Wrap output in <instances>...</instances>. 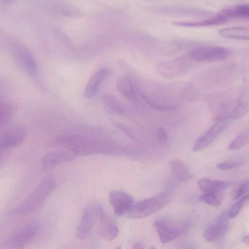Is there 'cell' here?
<instances>
[{"mask_svg":"<svg viewBox=\"0 0 249 249\" xmlns=\"http://www.w3.org/2000/svg\"><path fill=\"white\" fill-rule=\"evenodd\" d=\"M26 135V129L21 125L14 124L5 128L0 136V146L2 148H10L20 144Z\"/></svg>","mask_w":249,"mask_h":249,"instance_id":"obj_10","label":"cell"},{"mask_svg":"<svg viewBox=\"0 0 249 249\" xmlns=\"http://www.w3.org/2000/svg\"><path fill=\"white\" fill-rule=\"evenodd\" d=\"M249 199V194L240 198L230 209L228 213V216L230 218L235 217L239 213L244 203Z\"/></svg>","mask_w":249,"mask_h":249,"instance_id":"obj_28","label":"cell"},{"mask_svg":"<svg viewBox=\"0 0 249 249\" xmlns=\"http://www.w3.org/2000/svg\"><path fill=\"white\" fill-rule=\"evenodd\" d=\"M118 90L125 98L131 102L137 100V92L135 86L130 77L125 74H121L118 77L116 81Z\"/></svg>","mask_w":249,"mask_h":249,"instance_id":"obj_18","label":"cell"},{"mask_svg":"<svg viewBox=\"0 0 249 249\" xmlns=\"http://www.w3.org/2000/svg\"><path fill=\"white\" fill-rule=\"evenodd\" d=\"M38 232L35 225L26 226L16 232L4 241L1 248L4 249H21L32 241Z\"/></svg>","mask_w":249,"mask_h":249,"instance_id":"obj_9","label":"cell"},{"mask_svg":"<svg viewBox=\"0 0 249 249\" xmlns=\"http://www.w3.org/2000/svg\"><path fill=\"white\" fill-rule=\"evenodd\" d=\"M50 147H61L77 155L93 154L111 155L124 150L112 140L93 137L83 134L67 133L53 139L49 142Z\"/></svg>","mask_w":249,"mask_h":249,"instance_id":"obj_1","label":"cell"},{"mask_svg":"<svg viewBox=\"0 0 249 249\" xmlns=\"http://www.w3.org/2000/svg\"><path fill=\"white\" fill-rule=\"evenodd\" d=\"M249 111V95H246L242 98H239V103L236 110L232 116L234 119L242 117Z\"/></svg>","mask_w":249,"mask_h":249,"instance_id":"obj_27","label":"cell"},{"mask_svg":"<svg viewBox=\"0 0 249 249\" xmlns=\"http://www.w3.org/2000/svg\"><path fill=\"white\" fill-rule=\"evenodd\" d=\"M13 54L17 63L25 72L32 76L36 73L37 63L29 52L24 48H19L14 51Z\"/></svg>","mask_w":249,"mask_h":249,"instance_id":"obj_15","label":"cell"},{"mask_svg":"<svg viewBox=\"0 0 249 249\" xmlns=\"http://www.w3.org/2000/svg\"><path fill=\"white\" fill-rule=\"evenodd\" d=\"M218 34L222 37L249 40V27H232L220 29Z\"/></svg>","mask_w":249,"mask_h":249,"instance_id":"obj_23","label":"cell"},{"mask_svg":"<svg viewBox=\"0 0 249 249\" xmlns=\"http://www.w3.org/2000/svg\"><path fill=\"white\" fill-rule=\"evenodd\" d=\"M189 54L196 62H203L224 60L229 56L230 52L223 47L209 46L196 48Z\"/></svg>","mask_w":249,"mask_h":249,"instance_id":"obj_7","label":"cell"},{"mask_svg":"<svg viewBox=\"0 0 249 249\" xmlns=\"http://www.w3.org/2000/svg\"><path fill=\"white\" fill-rule=\"evenodd\" d=\"M16 106L8 101H1L0 126L5 125L12 118L16 112Z\"/></svg>","mask_w":249,"mask_h":249,"instance_id":"obj_25","label":"cell"},{"mask_svg":"<svg viewBox=\"0 0 249 249\" xmlns=\"http://www.w3.org/2000/svg\"><path fill=\"white\" fill-rule=\"evenodd\" d=\"M111 70L102 68L95 72L86 85L84 95L87 99H91L98 92L104 81L110 74Z\"/></svg>","mask_w":249,"mask_h":249,"instance_id":"obj_14","label":"cell"},{"mask_svg":"<svg viewBox=\"0 0 249 249\" xmlns=\"http://www.w3.org/2000/svg\"><path fill=\"white\" fill-rule=\"evenodd\" d=\"M239 103V98L229 95H218L212 99V109L214 122L232 117Z\"/></svg>","mask_w":249,"mask_h":249,"instance_id":"obj_6","label":"cell"},{"mask_svg":"<svg viewBox=\"0 0 249 249\" xmlns=\"http://www.w3.org/2000/svg\"><path fill=\"white\" fill-rule=\"evenodd\" d=\"M117 126L118 127V128L119 129H120L122 131H123L124 133H125L126 135H127L130 138H131L134 140H137V138L133 135V134L132 133V132L131 131V130L129 129V128L128 127H127L124 124H117Z\"/></svg>","mask_w":249,"mask_h":249,"instance_id":"obj_33","label":"cell"},{"mask_svg":"<svg viewBox=\"0 0 249 249\" xmlns=\"http://www.w3.org/2000/svg\"><path fill=\"white\" fill-rule=\"evenodd\" d=\"M249 142V128L239 134L230 143L229 148L231 150L239 149Z\"/></svg>","mask_w":249,"mask_h":249,"instance_id":"obj_26","label":"cell"},{"mask_svg":"<svg viewBox=\"0 0 249 249\" xmlns=\"http://www.w3.org/2000/svg\"><path fill=\"white\" fill-rule=\"evenodd\" d=\"M96 231L100 237L109 241L115 239L119 232L117 227L104 212L100 218Z\"/></svg>","mask_w":249,"mask_h":249,"instance_id":"obj_17","label":"cell"},{"mask_svg":"<svg viewBox=\"0 0 249 249\" xmlns=\"http://www.w3.org/2000/svg\"><path fill=\"white\" fill-rule=\"evenodd\" d=\"M101 102L105 109L109 114L120 115L124 111V107L123 104L113 95L103 96Z\"/></svg>","mask_w":249,"mask_h":249,"instance_id":"obj_22","label":"cell"},{"mask_svg":"<svg viewBox=\"0 0 249 249\" xmlns=\"http://www.w3.org/2000/svg\"><path fill=\"white\" fill-rule=\"evenodd\" d=\"M219 194L205 193L200 196V199L208 204L217 207L221 204Z\"/></svg>","mask_w":249,"mask_h":249,"instance_id":"obj_29","label":"cell"},{"mask_svg":"<svg viewBox=\"0 0 249 249\" xmlns=\"http://www.w3.org/2000/svg\"><path fill=\"white\" fill-rule=\"evenodd\" d=\"M226 213H223L213 225L205 230L204 232L205 239L209 242L221 240L225 235L228 229Z\"/></svg>","mask_w":249,"mask_h":249,"instance_id":"obj_13","label":"cell"},{"mask_svg":"<svg viewBox=\"0 0 249 249\" xmlns=\"http://www.w3.org/2000/svg\"><path fill=\"white\" fill-rule=\"evenodd\" d=\"M103 213L102 207L98 204H90L85 207L76 229L77 238L83 240L91 235L94 230H96Z\"/></svg>","mask_w":249,"mask_h":249,"instance_id":"obj_4","label":"cell"},{"mask_svg":"<svg viewBox=\"0 0 249 249\" xmlns=\"http://www.w3.org/2000/svg\"><path fill=\"white\" fill-rule=\"evenodd\" d=\"M242 241L244 243L249 245V234L244 236Z\"/></svg>","mask_w":249,"mask_h":249,"instance_id":"obj_34","label":"cell"},{"mask_svg":"<svg viewBox=\"0 0 249 249\" xmlns=\"http://www.w3.org/2000/svg\"><path fill=\"white\" fill-rule=\"evenodd\" d=\"M109 200L114 213L119 216L127 214L134 205L133 198L126 192L120 190L110 192Z\"/></svg>","mask_w":249,"mask_h":249,"instance_id":"obj_11","label":"cell"},{"mask_svg":"<svg viewBox=\"0 0 249 249\" xmlns=\"http://www.w3.org/2000/svg\"><path fill=\"white\" fill-rule=\"evenodd\" d=\"M249 190V181L244 182L236 187L232 192L231 196L236 200L244 195Z\"/></svg>","mask_w":249,"mask_h":249,"instance_id":"obj_30","label":"cell"},{"mask_svg":"<svg viewBox=\"0 0 249 249\" xmlns=\"http://www.w3.org/2000/svg\"><path fill=\"white\" fill-rule=\"evenodd\" d=\"M157 137L159 142L161 144H165L167 142V135L165 129L159 127L157 130Z\"/></svg>","mask_w":249,"mask_h":249,"instance_id":"obj_32","label":"cell"},{"mask_svg":"<svg viewBox=\"0 0 249 249\" xmlns=\"http://www.w3.org/2000/svg\"><path fill=\"white\" fill-rule=\"evenodd\" d=\"M196 63L188 54L174 60L160 62L157 67L161 74L172 79L185 74L192 70Z\"/></svg>","mask_w":249,"mask_h":249,"instance_id":"obj_5","label":"cell"},{"mask_svg":"<svg viewBox=\"0 0 249 249\" xmlns=\"http://www.w3.org/2000/svg\"><path fill=\"white\" fill-rule=\"evenodd\" d=\"M153 226L162 243L173 241L185 231L186 226L172 223L166 219L159 218L154 222Z\"/></svg>","mask_w":249,"mask_h":249,"instance_id":"obj_8","label":"cell"},{"mask_svg":"<svg viewBox=\"0 0 249 249\" xmlns=\"http://www.w3.org/2000/svg\"><path fill=\"white\" fill-rule=\"evenodd\" d=\"M76 156L75 154L67 149L53 151L44 156L42 164L44 168H50L73 160Z\"/></svg>","mask_w":249,"mask_h":249,"instance_id":"obj_16","label":"cell"},{"mask_svg":"<svg viewBox=\"0 0 249 249\" xmlns=\"http://www.w3.org/2000/svg\"><path fill=\"white\" fill-rule=\"evenodd\" d=\"M170 201L167 194H161L146 198L134 204L127 213L130 218L138 219L150 215L166 206Z\"/></svg>","mask_w":249,"mask_h":249,"instance_id":"obj_3","label":"cell"},{"mask_svg":"<svg viewBox=\"0 0 249 249\" xmlns=\"http://www.w3.org/2000/svg\"><path fill=\"white\" fill-rule=\"evenodd\" d=\"M169 165L172 175L178 181H185L192 178L188 167L182 161L178 159L172 160Z\"/></svg>","mask_w":249,"mask_h":249,"instance_id":"obj_21","label":"cell"},{"mask_svg":"<svg viewBox=\"0 0 249 249\" xmlns=\"http://www.w3.org/2000/svg\"><path fill=\"white\" fill-rule=\"evenodd\" d=\"M242 162L239 161H226L217 165V167L221 170H227L240 167Z\"/></svg>","mask_w":249,"mask_h":249,"instance_id":"obj_31","label":"cell"},{"mask_svg":"<svg viewBox=\"0 0 249 249\" xmlns=\"http://www.w3.org/2000/svg\"><path fill=\"white\" fill-rule=\"evenodd\" d=\"M227 19V18L218 13L206 19L193 22L174 21L173 25L181 27H201L221 24L226 22Z\"/></svg>","mask_w":249,"mask_h":249,"instance_id":"obj_19","label":"cell"},{"mask_svg":"<svg viewBox=\"0 0 249 249\" xmlns=\"http://www.w3.org/2000/svg\"><path fill=\"white\" fill-rule=\"evenodd\" d=\"M228 19L231 18L249 19V4H240L222 9L219 13Z\"/></svg>","mask_w":249,"mask_h":249,"instance_id":"obj_24","label":"cell"},{"mask_svg":"<svg viewBox=\"0 0 249 249\" xmlns=\"http://www.w3.org/2000/svg\"><path fill=\"white\" fill-rule=\"evenodd\" d=\"M199 189L205 193L219 194L226 189L229 184L223 181L201 179L198 182Z\"/></svg>","mask_w":249,"mask_h":249,"instance_id":"obj_20","label":"cell"},{"mask_svg":"<svg viewBox=\"0 0 249 249\" xmlns=\"http://www.w3.org/2000/svg\"><path fill=\"white\" fill-rule=\"evenodd\" d=\"M55 181L48 177L43 179L21 203L10 212L16 215H26L36 211L44 202L54 189Z\"/></svg>","mask_w":249,"mask_h":249,"instance_id":"obj_2","label":"cell"},{"mask_svg":"<svg viewBox=\"0 0 249 249\" xmlns=\"http://www.w3.org/2000/svg\"><path fill=\"white\" fill-rule=\"evenodd\" d=\"M229 120L216 122L213 124L204 134L197 139L193 150L199 151L209 146L227 126Z\"/></svg>","mask_w":249,"mask_h":249,"instance_id":"obj_12","label":"cell"},{"mask_svg":"<svg viewBox=\"0 0 249 249\" xmlns=\"http://www.w3.org/2000/svg\"><path fill=\"white\" fill-rule=\"evenodd\" d=\"M133 248L134 249H143V248H144L143 246L141 244L139 243H135L133 245Z\"/></svg>","mask_w":249,"mask_h":249,"instance_id":"obj_35","label":"cell"}]
</instances>
